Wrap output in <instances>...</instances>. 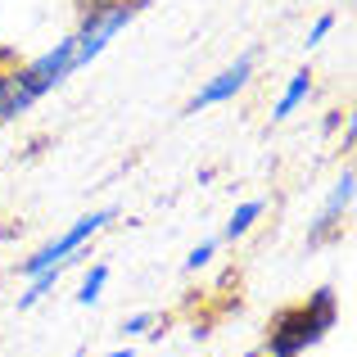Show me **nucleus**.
Returning a JSON list of instances; mask_svg holds the SVG:
<instances>
[{
    "instance_id": "obj_11",
    "label": "nucleus",
    "mask_w": 357,
    "mask_h": 357,
    "mask_svg": "<svg viewBox=\"0 0 357 357\" xmlns=\"http://www.w3.org/2000/svg\"><path fill=\"white\" fill-rule=\"evenodd\" d=\"M222 249V240H199L190 253H185V271H199V267H208L213 262V253Z\"/></svg>"
},
{
    "instance_id": "obj_1",
    "label": "nucleus",
    "mask_w": 357,
    "mask_h": 357,
    "mask_svg": "<svg viewBox=\"0 0 357 357\" xmlns=\"http://www.w3.org/2000/svg\"><path fill=\"white\" fill-rule=\"evenodd\" d=\"M335 321H340V294L331 285L312 289L307 303L280 307L267 321V349H262V357H303L307 349H317L335 331Z\"/></svg>"
},
{
    "instance_id": "obj_5",
    "label": "nucleus",
    "mask_w": 357,
    "mask_h": 357,
    "mask_svg": "<svg viewBox=\"0 0 357 357\" xmlns=\"http://www.w3.org/2000/svg\"><path fill=\"white\" fill-rule=\"evenodd\" d=\"M353 199H357V172H353V163H344L340 181L331 185V195H326L317 222L307 227V249H321V244H331V240L344 236V227H349V213H353Z\"/></svg>"
},
{
    "instance_id": "obj_12",
    "label": "nucleus",
    "mask_w": 357,
    "mask_h": 357,
    "mask_svg": "<svg viewBox=\"0 0 357 357\" xmlns=\"http://www.w3.org/2000/svg\"><path fill=\"white\" fill-rule=\"evenodd\" d=\"M154 326H158V312H131L127 321H122V335H127V340H136V335L154 331Z\"/></svg>"
},
{
    "instance_id": "obj_13",
    "label": "nucleus",
    "mask_w": 357,
    "mask_h": 357,
    "mask_svg": "<svg viewBox=\"0 0 357 357\" xmlns=\"http://www.w3.org/2000/svg\"><path fill=\"white\" fill-rule=\"evenodd\" d=\"M14 118V82H9V68L0 63V127Z\"/></svg>"
},
{
    "instance_id": "obj_16",
    "label": "nucleus",
    "mask_w": 357,
    "mask_h": 357,
    "mask_svg": "<svg viewBox=\"0 0 357 357\" xmlns=\"http://www.w3.org/2000/svg\"><path fill=\"white\" fill-rule=\"evenodd\" d=\"M240 357H262V353H240Z\"/></svg>"
},
{
    "instance_id": "obj_9",
    "label": "nucleus",
    "mask_w": 357,
    "mask_h": 357,
    "mask_svg": "<svg viewBox=\"0 0 357 357\" xmlns=\"http://www.w3.org/2000/svg\"><path fill=\"white\" fill-rule=\"evenodd\" d=\"M59 271L63 267H45V271H36V276H27V289L18 294V312H27V307H36L45 294H50L54 285H59Z\"/></svg>"
},
{
    "instance_id": "obj_6",
    "label": "nucleus",
    "mask_w": 357,
    "mask_h": 357,
    "mask_svg": "<svg viewBox=\"0 0 357 357\" xmlns=\"http://www.w3.org/2000/svg\"><path fill=\"white\" fill-rule=\"evenodd\" d=\"M253 68H258V50H244L236 63H227V68L218 73V77H208L199 86V96L185 105V114H199V109H213V105H227V100H236L244 86H249Z\"/></svg>"
},
{
    "instance_id": "obj_4",
    "label": "nucleus",
    "mask_w": 357,
    "mask_h": 357,
    "mask_svg": "<svg viewBox=\"0 0 357 357\" xmlns=\"http://www.w3.org/2000/svg\"><path fill=\"white\" fill-rule=\"evenodd\" d=\"M114 218H118V208H96V213H86V218H77L68 231H59L50 244H41L32 258H23L18 271H23V276H36V271H45V267H68V262L86 258V240H96Z\"/></svg>"
},
{
    "instance_id": "obj_2",
    "label": "nucleus",
    "mask_w": 357,
    "mask_h": 357,
    "mask_svg": "<svg viewBox=\"0 0 357 357\" xmlns=\"http://www.w3.org/2000/svg\"><path fill=\"white\" fill-rule=\"evenodd\" d=\"M73 73H77V59H73V32L63 36V41H54L50 50H41L36 59L9 68V82H14V118L27 114V109H32L41 96H50L54 86H63Z\"/></svg>"
},
{
    "instance_id": "obj_15",
    "label": "nucleus",
    "mask_w": 357,
    "mask_h": 357,
    "mask_svg": "<svg viewBox=\"0 0 357 357\" xmlns=\"http://www.w3.org/2000/svg\"><path fill=\"white\" fill-rule=\"evenodd\" d=\"M105 357H136V349H131V344H118V349H109Z\"/></svg>"
},
{
    "instance_id": "obj_10",
    "label": "nucleus",
    "mask_w": 357,
    "mask_h": 357,
    "mask_svg": "<svg viewBox=\"0 0 357 357\" xmlns=\"http://www.w3.org/2000/svg\"><path fill=\"white\" fill-rule=\"evenodd\" d=\"M105 285H109V267H105V262H96V267L86 271V280H82V289H77V303L82 307H96L100 294H105Z\"/></svg>"
},
{
    "instance_id": "obj_3",
    "label": "nucleus",
    "mask_w": 357,
    "mask_h": 357,
    "mask_svg": "<svg viewBox=\"0 0 357 357\" xmlns=\"http://www.w3.org/2000/svg\"><path fill=\"white\" fill-rule=\"evenodd\" d=\"M140 9H145L140 0H91V5L82 9L77 32H73V59H77V68H86L91 59H100V54L109 50V41H114Z\"/></svg>"
},
{
    "instance_id": "obj_14",
    "label": "nucleus",
    "mask_w": 357,
    "mask_h": 357,
    "mask_svg": "<svg viewBox=\"0 0 357 357\" xmlns=\"http://www.w3.org/2000/svg\"><path fill=\"white\" fill-rule=\"evenodd\" d=\"M335 23H340L335 14H321V18H312V27H307V50H317V45H321L326 36L335 32Z\"/></svg>"
},
{
    "instance_id": "obj_8",
    "label": "nucleus",
    "mask_w": 357,
    "mask_h": 357,
    "mask_svg": "<svg viewBox=\"0 0 357 357\" xmlns=\"http://www.w3.org/2000/svg\"><path fill=\"white\" fill-rule=\"evenodd\" d=\"M267 213V199H244V204H236V213L227 218V227H222V244H236V240H244L253 227H258V218Z\"/></svg>"
},
{
    "instance_id": "obj_7",
    "label": "nucleus",
    "mask_w": 357,
    "mask_h": 357,
    "mask_svg": "<svg viewBox=\"0 0 357 357\" xmlns=\"http://www.w3.org/2000/svg\"><path fill=\"white\" fill-rule=\"evenodd\" d=\"M307 96H312V68H298L294 77L285 82V91H280L276 109H271V122H285V118H294L298 109L307 105Z\"/></svg>"
}]
</instances>
